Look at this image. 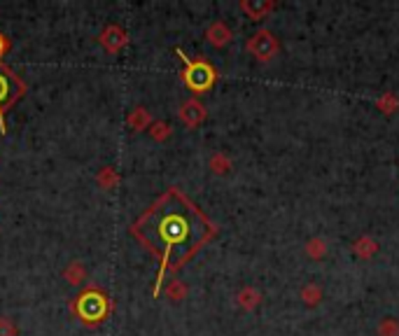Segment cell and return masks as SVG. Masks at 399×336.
I'll return each mask as SVG.
<instances>
[{"label": "cell", "mask_w": 399, "mask_h": 336, "mask_svg": "<svg viewBox=\"0 0 399 336\" xmlns=\"http://www.w3.org/2000/svg\"><path fill=\"white\" fill-rule=\"evenodd\" d=\"M278 49H281V42L271 31H257L248 40V52L257 61H271L278 54Z\"/></svg>", "instance_id": "obj_1"}, {"label": "cell", "mask_w": 399, "mask_h": 336, "mask_svg": "<svg viewBox=\"0 0 399 336\" xmlns=\"http://www.w3.org/2000/svg\"><path fill=\"white\" fill-rule=\"evenodd\" d=\"M185 59V64H187V84H190L192 89H196V91H201V89H208L210 84H213V79H215V73H213V68H210L206 61H196V64H192V61H187V56H182Z\"/></svg>", "instance_id": "obj_2"}, {"label": "cell", "mask_w": 399, "mask_h": 336, "mask_svg": "<svg viewBox=\"0 0 399 336\" xmlns=\"http://www.w3.org/2000/svg\"><path fill=\"white\" fill-rule=\"evenodd\" d=\"M180 119H182V122H185L190 129L198 127V124H201L203 119H206V107L198 103L196 99L185 101V103L180 105Z\"/></svg>", "instance_id": "obj_3"}, {"label": "cell", "mask_w": 399, "mask_h": 336, "mask_svg": "<svg viewBox=\"0 0 399 336\" xmlns=\"http://www.w3.org/2000/svg\"><path fill=\"white\" fill-rule=\"evenodd\" d=\"M79 311H82V315L87 318V320H99L105 313V299L96 292L84 294L82 301H79Z\"/></svg>", "instance_id": "obj_4"}, {"label": "cell", "mask_w": 399, "mask_h": 336, "mask_svg": "<svg viewBox=\"0 0 399 336\" xmlns=\"http://www.w3.org/2000/svg\"><path fill=\"white\" fill-rule=\"evenodd\" d=\"M101 42L105 44L107 52H117L127 44V33L117 26H107L103 33H101Z\"/></svg>", "instance_id": "obj_5"}, {"label": "cell", "mask_w": 399, "mask_h": 336, "mask_svg": "<svg viewBox=\"0 0 399 336\" xmlns=\"http://www.w3.org/2000/svg\"><path fill=\"white\" fill-rule=\"evenodd\" d=\"M206 38H208L210 44H215V47H224V44L231 42V31L224 21H215V24L208 26Z\"/></svg>", "instance_id": "obj_6"}, {"label": "cell", "mask_w": 399, "mask_h": 336, "mask_svg": "<svg viewBox=\"0 0 399 336\" xmlns=\"http://www.w3.org/2000/svg\"><path fill=\"white\" fill-rule=\"evenodd\" d=\"M241 10L250 19H264L273 10V3H269V0H243Z\"/></svg>", "instance_id": "obj_7"}, {"label": "cell", "mask_w": 399, "mask_h": 336, "mask_svg": "<svg viewBox=\"0 0 399 336\" xmlns=\"http://www.w3.org/2000/svg\"><path fill=\"white\" fill-rule=\"evenodd\" d=\"M238 306L245 311H253V309H257L259 306V301H261V294L257 292L255 287H243L241 292H238Z\"/></svg>", "instance_id": "obj_8"}, {"label": "cell", "mask_w": 399, "mask_h": 336, "mask_svg": "<svg viewBox=\"0 0 399 336\" xmlns=\"http://www.w3.org/2000/svg\"><path fill=\"white\" fill-rule=\"evenodd\" d=\"M129 127L133 131H145L150 127V112H147L145 107H136L129 115Z\"/></svg>", "instance_id": "obj_9"}, {"label": "cell", "mask_w": 399, "mask_h": 336, "mask_svg": "<svg viewBox=\"0 0 399 336\" xmlns=\"http://www.w3.org/2000/svg\"><path fill=\"white\" fill-rule=\"evenodd\" d=\"M64 276H66V281L70 283V285H79V283L84 281V278H87V269H84L82 261H73V264L66 269Z\"/></svg>", "instance_id": "obj_10"}, {"label": "cell", "mask_w": 399, "mask_h": 336, "mask_svg": "<svg viewBox=\"0 0 399 336\" xmlns=\"http://www.w3.org/2000/svg\"><path fill=\"white\" fill-rule=\"evenodd\" d=\"M376 250H378V246H376V241H374V238H369V236H364V238H360V241L355 243V255H357V257L369 259L376 253Z\"/></svg>", "instance_id": "obj_11"}, {"label": "cell", "mask_w": 399, "mask_h": 336, "mask_svg": "<svg viewBox=\"0 0 399 336\" xmlns=\"http://www.w3.org/2000/svg\"><path fill=\"white\" fill-rule=\"evenodd\" d=\"M324 253H327V243H324L322 238H311V241L306 243V255H309V257L320 259Z\"/></svg>", "instance_id": "obj_12"}, {"label": "cell", "mask_w": 399, "mask_h": 336, "mask_svg": "<svg viewBox=\"0 0 399 336\" xmlns=\"http://www.w3.org/2000/svg\"><path fill=\"white\" fill-rule=\"evenodd\" d=\"M301 299H304V304H309V306H318L322 299V289L318 287V285H309V287L301 289Z\"/></svg>", "instance_id": "obj_13"}, {"label": "cell", "mask_w": 399, "mask_h": 336, "mask_svg": "<svg viewBox=\"0 0 399 336\" xmlns=\"http://www.w3.org/2000/svg\"><path fill=\"white\" fill-rule=\"evenodd\" d=\"M378 336H399L397 318H383V320L378 322Z\"/></svg>", "instance_id": "obj_14"}, {"label": "cell", "mask_w": 399, "mask_h": 336, "mask_svg": "<svg viewBox=\"0 0 399 336\" xmlns=\"http://www.w3.org/2000/svg\"><path fill=\"white\" fill-rule=\"evenodd\" d=\"M96 180H99V185L103 187V190H112V187H115L117 182H119V175H117L112 168H107V166H105V168L99 173V178H96Z\"/></svg>", "instance_id": "obj_15"}, {"label": "cell", "mask_w": 399, "mask_h": 336, "mask_svg": "<svg viewBox=\"0 0 399 336\" xmlns=\"http://www.w3.org/2000/svg\"><path fill=\"white\" fill-rule=\"evenodd\" d=\"M210 168H213V173H227V170L231 168V161L227 159L222 152H218V155H213V159H210Z\"/></svg>", "instance_id": "obj_16"}, {"label": "cell", "mask_w": 399, "mask_h": 336, "mask_svg": "<svg viewBox=\"0 0 399 336\" xmlns=\"http://www.w3.org/2000/svg\"><path fill=\"white\" fill-rule=\"evenodd\" d=\"M166 294H168V299H173V301H180V299H185V294H187V287L182 285L180 281H170L168 283V289H166Z\"/></svg>", "instance_id": "obj_17"}, {"label": "cell", "mask_w": 399, "mask_h": 336, "mask_svg": "<svg viewBox=\"0 0 399 336\" xmlns=\"http://www.w3.org/2000/svg\"><path fill=\"white\" fill-rule=\"evenodd\" d=\"M150 135H152V138H155V140H159V142L168 140V138H170V127H168L166 122H157L155 127H152Z\"/></svg>", "instance_id": "obj_18"}, {"label": "cell", "mask_w": 399, "mask_h": 336, "mask_svg": "<svg viewBox=\"0 0 399 336\" xmlns=\"http://www.w3.org/2000/svg\"><path fill=\"white\" fill-rule=\"evenodd\" d=\"M397 105H399V103H397V99H395L392 94H385L383 99L378 101V107L385 112V115H392V112L397 110Z\"/></svg>", "instance_id": "obj_19"}, {"label": "cell", "mask_w": 399, "mask_h": 336, "mask_svg": "<svg viewBox=\"0 0 399 336\" xmlns=\"http://www.w3.org/2000/svg\"><path fill=\"white\" fill-rule=\"evenodd\" d=\"M0 336H16V324L12 318H0Z\"/></svg>", "instance_id": "obj_20"}, {"label": "cell", "mask_w": 399, "mask_h": 336, "mask_svg": "<svg viewBox=\"0 0 399 336\" xmlns=\"http://www.w3.org/2000/svg\"><path fill=\"white\" fill-rule=\"evenodd\" d=\"M10 89H8V77L0 75V107H3V101L8 99ZM0 131H5V124H3V112H0Z\"/></svg>", "instance_id": "obj_21"}, {"label": "cell", "mask_w": 399, "mask_h": 336, "mask_svg": "<svg viewBox=\"0 0 399 336\" xmlns=\"http://www.w3.org/2000/svg\"><path fill=\"white\" fill-rule=\"evenodd\" d=\"M5 49V42H3V36H0V52Z\"/></svg>", "instance_id": "obj_22"}]
</instances>
